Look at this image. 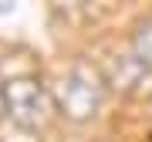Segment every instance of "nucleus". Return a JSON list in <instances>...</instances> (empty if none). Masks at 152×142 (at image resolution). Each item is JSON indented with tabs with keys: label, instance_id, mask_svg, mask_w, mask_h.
Here are the masks:
<instances>
[{
	"label": "nucleus",
	"instance_id": "1",
	"mask_svg": "<svg viewBox=\"0 0 152 142\" xmlns=\"http://www.w3.org/2000/svg\"><path fill=\"white\" fill-rule=\"evenodd\" d=\"M139 48H142V54L152 61V24H149V27H142V34H139Z\"/></svg>",
	"mask_w": 152,
	"mask_h": 142
}]
</instances>
